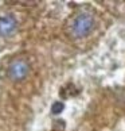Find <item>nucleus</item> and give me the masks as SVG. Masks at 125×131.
Listing matches in <instances>:
<instances>
[{
    "instance_id": "nucleus-1",
    "label": "nucleus",
    "mask_w": 125,
    "mask_h": 131,
    "mask_svg": "<svg viewBox=\"0 0 125 131\" xmlns=\"http://www.w3.org/2000/svg\"><path fill=\"white\" fill-rule=\"evenodd\" d=\"M94 28V19L90 14H79L77 15L70 25V31L75 38H84L89 35Z\"/></svg>"
},
{
    "instance_id": "nucleus-2",
    "label": "nucleus",
    "mask_w": 125,
    "mask_h": 131,
    "mask_svg": "<svg viewBox=\"0 0 125 131\" xmlns=\"http://www.w3.org/2000/svg\"><path fill=\"white\" fill-rule=\"evenodd\" d=\"M28 72H30V66L24 60H15L8 66V77L13 81H20L26 79Z\"/></svg>"
},
{
    "instance_id": "nucleus-3",
    "label": "nucleus",
    "mask_w": 125,
    "mask_h": 131,
    "mask_svg": "<svg viewBox=\"0 0 125 131\" xmlns=\"http://www.w3.org/2000/svg\"><path fill=\"white\" fill-rule=\"evenodd\" d=\"M18 28V22L15 16L11 14H4L0 16V35L3 37H9L16 31Z\"/></svg>"
},
{
    "instance_id": "nucleus-4",
    "label": "nucleus",
    "mask_w": 125,
    "mask_h": 131,
    "mask_svg": "<svg viewBox=\"0 0 125 131\" xmlns=\"http://www.w3.org/2000/svg\"><path fill=\"white\" fill-rule=\"evenodd\" d=\"M63 108H65L63 103H62V101H57V103H54V104H52V107H51V112L57 115V114L62 112V111H63Z\"/></svg>"
}]
</instances>
